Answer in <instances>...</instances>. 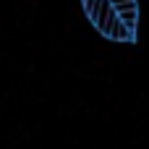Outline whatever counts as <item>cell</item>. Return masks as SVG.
Masks as SVG:
<instances>
[{
  "instance_id": "obj_1",
  "label": "cell",
  "mask_w": 149,
  "mask_h": 149,
  "mask_svg": "<svg viewBox=\"0 0 149 149\" xmlns=\"http://www.w3.org/2000/svg\"><path fill=\"white\" fill-rule=\"evenodd\" d=\"M113 8H115V13H118V18H120L123 24H128V26L136 29V24H139V3H136V0H128V3L113 5Z\"/></svg>"
},
{
  "instance_id": "obj_2",
  "label": "cell",
  "mask_w": 149,
  "mask_h": 149,
  "mask_svg": "<svg viewBox=\"0 0 149 149\" xmlns=\"http://www.w3.org/2000/svg\"><path fill=\"white\" fill-rule=\"evenodd\" d=\"M81 3H84V10H89V8H92V5H94L97 0H81Z\"/></svg>"
},
{
  "instance_id": "obj_3",
  "label": "cell",
  "mask_w": 149,
  "mask_h": 149,
  "mask_svg": "<svg viewBox=\"0 0 149 149\" xmlns=\"http://www.w3.org/2000/svg\"><path fill=\"white\" fill-rule=\"evenodd\" d=\"M113 5H120V3H128V0H110Z\"/></svg>"
}]
</instances>
